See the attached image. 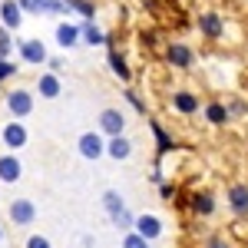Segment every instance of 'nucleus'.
<instances>
[{"instance_id":"obj_1","label":"nucleus","mask_w":248,"mask_h":248,"mask_svg":"<svg viewBox=\"0 0 248 248\" xmlns=\"http://www.w3.org/2000/svg\"><path fill=\"white\" fill-rule=\"evenodd\" d=\"M7 109L23 119V116L33 113V93H27V90H14V93H7Z\"/></svg>"},{"instance_id":"obj_2","label":"nucleus","mask_w":248,"mask_h":248,"mask_svg":"<svg viewBox=\"0 0 248 248\" xmlns=\"http://www.w3.org/2000/svg\"><path fill=\"white\" fill-rule=\"evenodd\" d=\"M133 229L139 238H146V242H155L159 235H162V222L155 218V215H136L133 218Z\"/></svg>"},{"instance_id":"obj_3","label":"nucleus","mask_w":248,"mask_h":248,"mask_svg":"<svg viewBox=\"0 0 248 248\" xmlns=\"http://www.w3.org/2000/svg\"><path fill=\"white\" fill-rule=\"evenodd\" d=\"M33 218H37V205L30 199H14L10 202V222L14 225H30Z\"/></svg>"},{"instance_id":"obj_4","label":"nucleus","mask_w":248,"mask_h":248,"mask_svg":"<svg viewBox=\"0 0 248 248\" xmlns=\"http://www.w3.org/2000/svg\"><path fill=\"white\" fill-rule=\"evenodd\" d=\"M99 129L109 136V139H113V136H123L126 119H123V113H119V109H103V113H99Z\"/></svg>"},{"instance_id":"obj_5","label":"nucleus","mask_w":248,"mask_h":248,"mask_svg":"<svg viewBox=\"0 0 248 248\" xmlns=\"http://www.w3.org/2000/svg\"><path fill=\"white\" fill-rule=\"evenodd\" d=\"M106 153V146H103V136L99 133H83L79 136V155H83V159H99V155Z\"/></svg>"},{"instance_id":"obj_6","label":"nucleus","mask_w":248,"mask_h":248,"mask_svg":"<svg viewBox=\"0 0 248 248\" xmlns=\"http://www.w3.org/2000/svg\"><path fill=\"white\" fill-rule=\"evenodd\" d=\"M20 20H23V10L17 7V0H3L0 3V27L3 30H17Z\"/></svg>"},{"instance_id":"obj_7","label":"nucleus","mask_w":248,"mask_h":248,"mask_svg":"<svg viewBox=\"0 0 248 248\" xmlns=\"http://www.w3.org/2000/svg\"><path fill=\"white\" fill-rule=\"evenodd\" d=\"M17 7L30 14H63V0H17Z\"/></svg>"},{"instance_id":"obj_8","label":"nucleus","mask_w":248,"mask_h":248,"mask_svg":"<svg viewBox=\"0 0 248 248\" xmlns=\"http://www.w3.org/2000/svg\"><path fill=\"white\" fill-rule=\"evenodd\" d=\"M20 57L27 63H43L46 60V46L40 40H20Z\"/></svg>"},{"instance_id":"obj_9","label":"nucleus","mask_w":248,"mask_h":248,"mask_svg":"<svg viewBox=\"0 0 248 248\" xmlns=\"http://www.w3.org/2000/svg\"><path fill=\"white\" fill-rule=\"evenodd\" d=\"M106 153L113 155L116 162H123V159H129V155H133V142H129L126 136H113V139H109V146H106Z\"/></svg>"},{"instance_id":"obj_10","label":"nucleus","mask_w":248,"mask_h":248,"mask_svg":"<svg viewBox=\"0 0 248 248\" xmlns=\"http://www.w3.org/2000/svg\"><path fill=\"white\" fill-rule=\"evenodd\" d=\"M20 159L17 155H3V159H0V182H17L20 179Z\"/></svg>"},{"instance_id":"obj_11","label":"nucleus","mask_w":248,"mask_h":248,"mask_svg":"<svg viewBox=\"0 0 248 248\" xmlns=\"http://www.w3.org/2000/svg\"><path fill=\"white\" fill-rule=\"evenodd\" d=\"M229 205L235 209V215L248 212V186H232L229 189Z\"/></svg>"},{"instance_id":"obj_12","label":"nucleus","mask_w":248,"mask_h":248,"mask_svg":"<svg viewBox=\"0 0 248 248\" xmlns=\"http://www.w3.org/2000/svg\"><path fill=\"white\" fill-rule=\"evenodd\" d=\"M166 57H169V63H172V66H179V70L192 66V50H189V46H182V43H172Z\"/></svg>"},{"instance_id":"obj_13","label":"nucleus","mask_w":248,"mask_h":248,"mask_svg":"<svg viewBox=\"0 0 248 248\" xmlns=\"http://www.w3.org/2000/svg\"><path fill=\"white\" fill-rule=\"evenodd\" d=\"M3 142H7L10 149H20V146L27 142V129H23L20 123H10V126H3Z\"/></svg>"},{"instance_id":"obj_14","label":"nucleus","mask_w":248,"mask_h":248,"mask_svg":"<svg viewBox=\"0 0 248 248\" xmlns=\"http://www.w3.org/2000/svg\"><path fill=\"white\" fill-rule=\"evenodd\" d=\"M37 90H40V96H43V99H57V96H60V79H57V73L40 77L37 79Z\"/></svg>"},{"instance_id":"obj_15","label":"nucleus","mask_w":248,"mask_h":248,"mask_svg":"<svg viewBox=\"0 0 248 248\" xmlns=\"http://www.w3.org/2000/svg\"><path fill=\"white\" fill-rule=\"evenodd\" d=\"M172 106H175V109H179V113H195V109H199V99H195V93H186V90H179V93L172 96Z\"/></svg>"},{"instance_id":"obj_16","label":"nucleus","mask_w":248,"mask_h":248,"mask_svg":"<svg viewBox=\"0 0 248 248\" xmlns=\"http://www.w3.org/2000/svg\"><path fill=\"white\" fill-rule=\"evenodd\" d=\"M199 30L205 37H222V17L218 14H202L199 17Z\"/></svg>"},{"instance_id":"obj_17","label":"nucleus","mask_w":248,"mask_h":248,"mask_svg":"<svg viewBox=\"0 0 248 248\" xmlns=\"http://www.w3.org/2000/svg\"><path fill=\"white\" fill-rule=\"evenodd\" d=\"M57 43L60 46H77L79 43V27H73V23H60L57 27Z\"/></svg>"},{"instance_id":"obj_18","label":"nucleus","mask_w":248,"mask_h":248,"mask_svg":"<svg viewBox=\"0 0 248 248\" xmlns=\"http://www.w3.org/2000/svg\"><path fill=\"white\" fill-rule=\"evenodd\" d=\"M192 205H195L199 215H212V212H215V199H212L209 192H199V195L192 199Z\"/></svg>"},{"instance_id":"obj_19","label":"nucleus","mask_w":248,"mask_h":248,"mask_svg":"<svg viewBox=\"0 0 248 248\" xmlns=\"http://www.w3.org/2000/svg\"><path fill=\"white\" fill-rule=\"evenodd\" d=\"M79 37L86 40L90 46H99V43H106V37H103V30H99V27H93V23H86V27H79Z\"/></svg>"},{"instance_id":"obj_20","label":"nucleus","mask_w":248,"mask_h":248,"mask_svg":"<svg viewBox=\"0 0 248 248\" xmlns=\"http://www.w3.org/2000/svg\"><path fill=\"white\" fill-rule=\"evenodd\" d=\"M205 116H209V123H215V126H222V123L229 119V109H225L222 103H209V106H205Z\"/></svg>"},{"instance_id":"obj_21","label":"nucleus","mask_w":248,"mask_h":248,"mask_svg":"<svg viewBox=\"0 0 248 248\" xmlns=\"http://www.w3.org/2000/svg\"><path fill=\"white\" fill-rule=\"evenodd\" d=\"M103 205H106V212H109V215H116V212H123L126 209V205H123V195H119V192H103Z\"/></svg>"},{"instance_id":"obj_22","label":"nucleus","mask_w":248,"mask_h":248,"mask_svg":"<svg viewBox=\"0 0 248 248\" xmlns=\"http://www.w3.org/2000/svg\"><path fill=\"white\" fill-rule=\"evenodd\" d=\"M109 66H113V73H116V77H119V79H129V66H126V60L119 57L116 50H113V53H109Z\"/></svg>"},{"instance_id":"obj_23","label":"nucleus","mask_w":248,"mask_h":248,"mask_svg":"<svg viewBox=\"0 0 248 248\" xmlns=\"http://www.w3.org/2000/svg\"><path fill=\"white\" fill-rule=\"evenodd\" d=\"M63 7H73V10H79L83 17H90V20H93V14H96V7L90 0H63Z\"/></svg>"},{"instance_id":"obj_24","label":"nucleus","mask_w":248,"mask_h":248,"mask_svg":"<svg viewBox=\"0 0 248 248\" xmlns=\"http://www.w3.org/2000/svg\"><path fill=\"white\" fill-rule=\"evenodd\" d=\"M232 238H242V242H248V222H245V215H238L235 222H232Z\"/></svg>"},{"instance_id":"obj_25","label":"nucleus","mask_w":248,"mask_h":248,"mask_svg":"<svg viewBox=\"0 0 248 248\" xmlns=\"http://www.w3.org/2000/svg\"><path fill=\"white\" fill-rule=\"evenodd\" d=\"M109 218H113V225H116V229H123V232H129V229H133V212H126V209H123V212H116V215H109Z\"/></svg>"},{"instance_id":"obj_26","label":"nucleus","mask_w":248,"mask_h":248,"mask_svg":"<svg viewBox=\"0 0 248 248\" xmlns=\"http://www.w3.org/2000/svg\"><path fill=\"white\" fill-rule=\"evenodd\" d=\"M10 46H14V43H10V30H3V27H0V60L10 57Z\"/></svg>"},{"instance_id":"obj_27","label":"nucleus","mask_w":248,"mask_h":248,"mask_svg":"<svg viewBox=\"0 0 248 248\" xmlns=\"http://www.w3.org/2000/svg\"><path fill=\"white\" fill-rule=\"evenodd\" d=\"M123 248H149V242H146V238H139L136 232H129V235L123 238Z\"/></svg>"},{"instance_id":"obj_28","label":"nucleus","mask_w":248,"mask_h":248,"mask_svg":"<svg viewBox=\"0 0 248 248\" xmlns=\"http://www.w3.org/2000/svg\"><path fill=\"white\" fill-rule=\"evenodd\" d=\"M153 133H155V139H159V149H162V153H166V149H172L169 136L162 133V126H159V123H153Z\"/></svg>"},{"instance_id":"obj_29","label":"nucleus","mask_w":248,"mask_h":248,"mask_svg":"<svg viewBox=\"0 0 248 248\" xmlns=\"http://www.w3.org/2000/svg\"><path fill=\"white\" fill-rule=\"evenodd\" d=\"M27 248H50V238L46 235H30L27 238Z\"/></svg>"},{"instance_id":"obj_30","label":"nucleus","mask_w":248,"mask_h":248,"mask_svg":"<svg viewBox=\"0 0 248 248\" xmlns=\"http://www.w3.org/2000/svg\"><path fill=\"white\" fill-rule=\"evenodd\" d=\"M17 73V66L10 63V60H0V79H7V77H14Z\"/></svg>"},{"instance_id":"obj_31","label":"nucleus","mask_w":248,"mask_h":248,"mask_svg":"<svg viewBox=\"0 0 248 248\" xmlns=\"http://www.w3.org/2000/svg\"><path fill=\"white\" fill-rule=\"evenodd\" d=\"M126 96H129V103H133V106H136V109H139V113H146V106H142V99H139V96H136L133 90H129V93H126Z\"/></svg>"},{"instance_id":"obj_32","label":"nucleus","mask_w":248,"mask_h":248,"mask_svg":"<svg viewBox=\"0 0 248 248\" xmlns=\"http://www.w3.org/2000/svg\"><path fill=\"white\" fill-rule=\"evenodd\" d=\"M209 248H229V242H222V238H212Z\"/></svg>"},{"instance_id":"obj_33","label":"nucleus","mask_w":248,"mask_h":248,"mask_svg":"<svg viewBox=\"0 0 248 248\" xmlns=\"http://www.w3.org/2000/svg\"><path fill=\"white\" fill-rule=\"evenodd\" d=\"M0 238H3V232H0Z\"/></svg>"}]
</instances>
